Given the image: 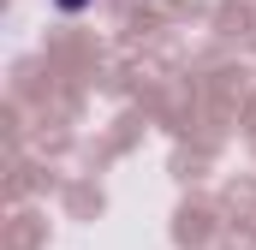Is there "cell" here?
Segmentation results:
<instances>
[{
	"label": "cell",
	"mask_w": 256,
	"mask_h": 250,
	"mask_svg": "<svg viewBox=\"0 0 256 250\" xmlns=\"http://www.w3.org/2000/svg\"><path fill=\"white\" fill-rule=\"evenodd\" d=\"M54 6H60V12H84L90 0H54Z\"/></svg>",
	"instance_id": "6da1fadb"
}]
</instances>
